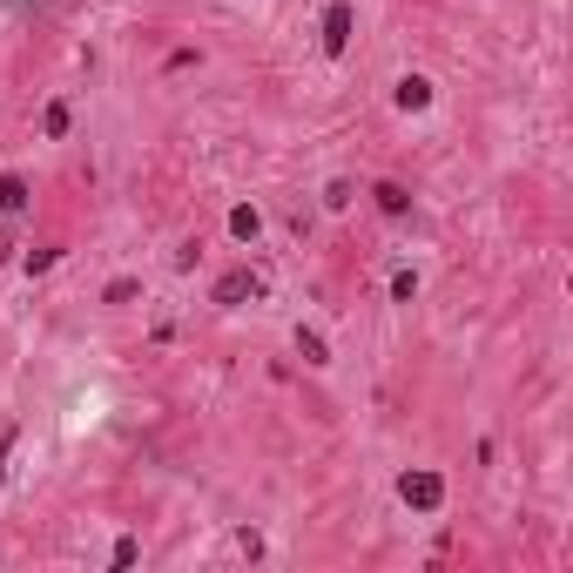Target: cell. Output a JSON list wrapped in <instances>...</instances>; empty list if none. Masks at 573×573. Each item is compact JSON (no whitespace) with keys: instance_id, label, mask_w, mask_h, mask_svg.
<instances>
[{"instance_id":"1","label":"cell","mask_w":573,"mask_h":573,"mask_svg":"<svg viewBox=\"0 0 573 573\" xmlns=\"http://www.w3.org/2000/svg\"><path fill=\"white\" fill-rule=\"evenodd\" d=\"M398 499H405L412 513H439L445 506V479L439 473H405L398 479Z\"/></svg>"},{"instance_id":"2","label":"cell","mask_w":573,"mask_h":573,"mask_svg":"<svg viewBox=\"0 0 573 573\" xmlns=\"http://www.w3.org/2000/svg\"><path fill=\"white\" fill-rule=\"evenodd\" d=\"M351 47V0H331L324 7V55H344Z\"/></svg>"},{"instance_id":"3","label":"cell","mask_w":573,"mask_h":573,"mask_svg":"<svg viewBox=\"0 0 573 573\" xmlns=\"http://www.w3.org/2000/svg\"><path fill=\"white\" fill-rule=\"evenodd\" d=\"M256 290H264V284H256L250 270H223V276H216V304H250Z\"/></svg>"},{"instance_id":"4","label":"cell","mask_w":573,"mask_h":573,"mask_svg":"<svg viewBox=\"0 0 573 573\" xmlns=\"http://www.w3.org/2000/svg\"><path fill=\"white\" fill-rule=\"evenodd\" d=\"M0 210H7V216L27 210V176H0Z\"/></svg>"},{"instance_id":"5","label":"cell","mask_w":573,"mask_h":573,"mask_svg":"<svg viewBox=\"0 0 573 573\" xmlns=\"http://www.w3.org/2000/svg\"><path fill=\"white\" fill-rule=\"evenodd\" d=\"M425 101H432V81H425V75H405V81H398V109H425Z\"/></svg>"},{"instance_id":"6","label":"cell","mask_w":573,"mask_h":573,"mask_svg":"<svg viewBox=\"0 0 573 573\" xmlns=\"http://www.w3.org/2000/svg\"><path fill=\"white\" fill-rule=\"evenodd\" d=\"M297 358H304V364H331V344H324V331H297Z\"/></svg>"},{"instance_id":"7","label":"cell","mask_w":573,"mask_h":573,"mask_svg":"<svg viewBox=\"0 0 573 573\" xmlns=\"http://www.w3.org/2000/svg\"><path fill=\"white\" fill-rule=\"evenodd\" d=\"M371 196H378V210H385V216H405V210H412V196H405L398 182H378Z\"/></svg>"},{"instance_id":"8","label":"cell","mask_w":573,"mask_h":573,"mask_svg":"<svg viewBox=\"0 0 573 573\" xmlns=\"http://www.w3.org/2000/svg\"><path fill=\"white\" fill-rule=\"evenodd\" d=\"M68 121H75V115H68V101H47V115H41V135H55V142H61V135H68Z\"/></svg>"},{"instance_id":"9","label":"cell","mask_w":573,"mask_h":573,"mask_svg":"<svg viewBox=\"0 0 573 573\" xmlns=\"http://www.w3.org/2000/svg\"><path fill=\"white\" fill-rule=\"evenodd\" d=\"M230 230H236L243 243H250L256 230H264V216H256V210H250V203H243V210H230Z\"/></svg>"},{"instance_id":"10","label":"cell","mask_w":573,"mask_h":573,"mask_svg":"<svg viewBox=\"0 0 573 573\" xmlns=\"http://www.w3.org/2000/svg\"><path fill=\"white\" fill-rule=\"evenodd\" d=\"M135 290H142L135 276H115V284H109V304H135Z\"/></svg>"},{"instance_id":"11","label":"cell","mask_w":573,"mask_h":573,"mask_svg":"<svg viewBox=\"0 0 573 573\" xmlns=\"http://www.w3.org/2000/svg\"><path fill=\"white\" fill-rule=\"evenodd\" d=\"M7 453H14V432H0V479H7Z\"/></svg>"}]
</instances>
